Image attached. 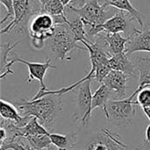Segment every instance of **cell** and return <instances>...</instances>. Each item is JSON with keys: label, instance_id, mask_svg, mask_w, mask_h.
Listing matches in <instances>:
<instances>
[{"label": "cell", "instance_id": "obj_1", "mask_svg": "<svg viewBox=\"0 0 150 150\" xmlns=\"http://www.w3.org/2000/svg\"><path fill=\"white\" fill-rule=\"evenodd\" d=\"M22 116L35 117L39 122L47 129H51L59 114L62 107V95L49 94L38 99H21L13 104Z\"/></svg>", "mask_w": 150, "mask_h": 150}, {"label": "cell", "instance_id": "obj_2", "mask_svg": "<svg viewBox=\"0 0 150 150\" xmlns=\"http://www.w3.org/2000/svg\"><path fill=\"white\" fill-rule=\"evenodd\" d=\"M137 94L138 92L135 91L127 98L110 100L107 104L106 119L112 124L120 127H127L132 125L136 113L135 105H138L137 101H134L133 99Z\"/></svg>", "mask_w": 150, "mask_h": 150}, {"label": "cell", "instance_id": "obj_3", "mask_svg": "<svg viewBox=\"0 0 150 150\" xmlns=\"http://www.w3.org/2000/svg\"><path fill=\"white\" fill-rule=\"evenodd\" d=\"M68 24L55 25L52 36L49 38V47L57 59L64 61L67 54L75 48L84 49L77 44Z\"/></svg>", "mask_w": 150, "mask_h": 150}, {"label": "cell", "instance_id": "obj_4", "mask_svg": "<svg viewBox=\"0 0 150 150\" xmlns=\"http://www.w3.org/2000/svg\"><path fill=\"white\" fill-rule=\"evenodd\" d=\"M66 7L82 18L87 33L109 18L108 12L106 11L108 5L106 3L100 4L99 0H90L81 8H76L70 4Z\"/></svg>", "mask_w": 150, "mask_h": 150}, {"label": "cell", "instance_id": "obj_5", "mask_svg": "<svg viewBox=\"0 0 150 150\" xmlns=\"http://www.w3.org/2000/svg\"><path fill=\"white\" fill-rule=\"evenodd\" d=\"M54 21L53 17L44 11L35 13L29 25V35L35 48L40 49L44 46V41L52 36Z\"/></svg>", "mask_w": 150, "mask_h": 150}, {"label": "cell", "instance_id": "obj_6", "mask_svg": "<svg viewBox=\"0 0 150 150\" xmlns=\"http://www.w3.org/2000/svg\"><path fill=\"white\" fill-rule=\"evenodd\" d=\"M128 147L120 136L108 128H102L99 134L87 144V150H127Z\"/></svg>", "mask_w": 150, "mask_h": 150}, {"label": "cell", "instance_id": "obj_7", "mask_svg": "<svg viewBox=\"0 0 150 150\" xmlns=\"http://www.w3.org/2000/svg\"><path fill=\"white\" fill-rule=\"evenodd\" d=\"M91 79H88L76 87V102L81 112V122L83 126H88L91 116L92 94L91 90Z\"/></svg>", "mask_w": 150, "mask_h": 150}, {"label": "cell", "instance_id": "obj_8", "mask_svg": "<svg viewBox=\"0 0 150 150\" xmlns=\"http://www.w3.org/2000/svg\"><path fill=\"white\" fill-rule=\"evenodd\" d=\"M11 62L13 63L20 62V63H23L27 66L28 71H29V76H28V79L26 80V83H30L33 82V80L36 79L40 82V84L39 91H44L47 90L46 84L44 83L45 76L47 74V71L49 69L56 68L55 66H54L51 63L50 59H47L45 62H26L19 57H16V58L12 59Z\"/></svg>", "mask_w": 150, "mask_h": 150}, {"label": "cell", "instance_id": "obj_9", "mask_svg": "<svg viewBox=\"0 0 150 150\" xmlns=\"http://www.w3.org/2000/svg\"><path fill=\"white\" fill-rule=\"evenodd\" d=\"M125 52L128 54L136 52H150V29L134 28L133 34L128 37Z\"/></svg>", "mask_w": 150, "mask_h": 150}, {"label": "cell", "instance_id": "obj_10", "mask_svg": "<svg viewBox=\"0 0 150 150\" xmlns=\"http://www.w3.org/2000/svg\"><path fill=\"white\" fill-rule=\"evenodd\" d=\"M127 28V20L123 12H118L113 16L110 17L105 22L98 25L93 30L90 31L87 35L95 36L98 35L103 32L108 33H120L121 32H126Z\"/></svg>", "mask_w": 150, "mask_h": 150}, {"label": "cell", "instance_id": "obj_11", "mask_svg": "<svg viewBox=\"0 0 150 150\" xmlns=\"http://www.w3.org/2000/svg\"><path fill=\"white\" fill-rule=\"evenodd\" d=\"M128 76L119 70H112L104 79L103 83L112 91H113L119 99L127 98V82Z\"/></svg>", "mask_w": 150, "mask_h": 150}, {"label": "cell", "instance_id": "obj_12", "mask_svg": "<svg viewBox=\"0 0 150 150\" xmlns=\"http://www.w3.org/2000/svg\"><path fill=\"white\" fill-rule=\"evenodd\" d=\"M0 114L2 119L11 121L15 126L18 127H25L33 118L22 116L18 108L14 105L3 99L0 100Z\"/></svg>", "mask_w": 150, "mask_h": 150}, {"label": "cell", "instance_id": "obj_13", "mask_svg": "<svg viewBox=\"0 0 150 150\" xmlns=\"http://www.w3.org/2000/svg\"><path fill=\"white\" fill-rule=\"evenodd\" d=\"M14 17L12 21L4 28H2L1 33H6L10 32L16 25L21 24L29 14H32V7L30 5V0H13Z\"/></svg>", "mask_w": 150, "mask_h": 150}, {"label": "cell", "instance_id": "obj_14", "mask_svg": "<svg viewBox=\"0 0 150 150\" xmlns=\"http://www.w3.org/2000/svg\"><path fill=\"white\" fill-rule=\"evenodd\" d=\"M109 65L112 70H119L124 72L128 76L135 75V64L128 57L126 52L111 55L109 59Z\"/></svg>", "mask_w": 150, "mask_h": 150}, {"label": "cell", "instance_id": "obj_15", "mask_svg": "<svg viewBox=\"0 0 150 150\" xmlns=\"http://www.w3.org/2000/svg\"><path fill=\"white\" fill-rule=\"evenodd\" d=\"M101 39H103L106 45L108 46V54L110 55L117 54L125 52L126 45L128 41V37L125 38L120 33H108L105 35L98 34Z\"/></svg>", "mask_w": 150, "mask_h": 150}, {"label": "cell", "instance_id": "obj_16", "mask_svg": "<svg viewBox=\"0 0 150 150\" xmlns=\"http://www.w3.org/2000/svg\"><path fill=\"white\" fill-rule=\"evenodd\" d=\"M112 92V91L105 84L101 83L100 87L95 91V93L92 96V104H91L92 111L98 107H101L106 115V113H107V104L110 101Z\"/></svg>", "mask_w": 150, "mask_h": 150}, {"label": "cell", "instance_id": "obj_17", "mask_svg": "<svg viewBox=\"0 0 150 150\" xmlns=\"http://www.w3.org/2000/svg\"><path fill=\"white\" fill-rule=\"evenodd\" d=\"M106 4L110 7H113V8H116V9H119V10H121L123 11H127L128 12L131 17L135 19L141 28L144 27V25H143V22H142V17H141V12L135 9L131 2L129 0H114V1H105Z\"/></svg>", "mask_w": 150, "mask_h": 150}, {"label": "cell", "instance_id": "obj_18", "mask_svg": "<svg viewBox=\"0 0 150 150\" xmlns=\"http://www.w3.org/2000/svg\"><path fill=\"white\" fill-rule=\"evenodd\" d=\"M140 77H139V86L136 90L137 92L144 88L150 87V58L142 59L137 63Z\"/></svg>", "mask_w": 150, "mask_h": 150}, {"label": "cell", "instance_id": "obj_19", "mask_svg": "<svg viewBox=\"0 0 150 150\" xmlns=\"http://www.w3.org/2000/svg\"><path fill=\"white\" fill-rule=\"evenodd\" d=\"M68 25L70 27L76 40L78 42H81L83 40L90 42V40L87 39V36H86L87 32L85 29L84 23L79 16H76V18H75L72 20H69Z\"/></svg>", "mask_w": 150, "mask_h": 150}, {"label": "cell", "instance_id": "obj_20", "mask_svg": "<svg viewBox=\"0 0 150 150\" xmlns=\"http://www.w3.org/2000/svg\"><path fill=\"white\" fill-rule=\"evenodd\" d=\"M33 150H42L49 149L53 146L49 135H34L25 138Z\"/></svg>", "mask_w": 150, "mask_h": 150}, {"label": "cell", "instance_id": "obj_21", "mask_svg": "<svg viewBox=\"0 0 150 150\" xmlns=\"http://www.w3.org/2000/svg\"><path fill=\"white\" fill-rule=\"evenodd\" d=\"M66 6L62 0H49L45 5L41 6V11L50 14L52 17L65 15Z\"/></svg>", "mask_w": 150, "mask_h": 150}, {"label": "cell", "instance_id": "obj_22", "mask_svg": "<svg viewBox=\"0 0 150 150\" xmlns=\"http://www.w3.org/2000/svg\"><path fill=\"white\" fill-rule=\"evenodd\" d=\"M49 138L52 142V144L62 149L71 150V149L75 146L74 143H72L71 139L72 135H62L58 134H50Z\"/></svg>", "mask_w": 150, "mask_h": 150}, {"label": "cell", "instance_id": "obj_23", "mask_svg": "<svg viewBox=\"0 0 150 150\" xmlns=\"http://www.w3.org/2000/svg\"><path fill=\"white\" fill-rule=\"evenodd\" d=\"M112 70V69L109 65V61L106 62H104V63L98 65V68L96 69V71H95V74H94V79H96L98 82L102 83L104 79L108 76V74Z\"/></svg>", "mask_w": 150, "mask_h": 150}, {"label": "cell", "instance_id": "obj_24", "mask_svg": "<svg viewBox=\"0 0 150 150\" xmlns=\"http://www.w3.org/2000/svg\"><path fill=\"white\" fill-rule=\"evenodd\" d=\"M137 103L142 108L150 106V87L144 88L138 92Z\"/></svg>", "mask_w": 150, "mask_h": 150}, {"label": "cell", "instance_id": "obj_25", "mask_svg": "<svg viewBox=\"0 0 150 150\" xmlns=\"http://www.w3.org/2000/svg\"><path fill=\"white\" fill-rule=\"evenodd\" d=\"M33 150L32 148L28 145L20 144L19 142H5L1 144L0 150Z\"/></svg>", "mask_w": 150, "mask_h": 150}, {"label": "cell", "instance_id": "obj_26", "mask_svg": "<svg viewBox=\"0 0 150 150\" xmlns=\"http://www.w3.org/2000/svg\"><path fill=\"white\" fill-rule=\"evenodd\" d=\"M1 3L5 6L6 8V15L1 21V25L4 24L6 20H8L10 18L14 17V8H13V0H0Z\"/></svg>", "mask_w": 150, "mask_h": 150}, {"label": "cell", "instance_id": "obj_27", "mask_svg": "<svg viewBox=\"0 0 150 150\" xmlns=\"http://www.w3.org/2000/svg\"><path fill=\"white\" fill-rule=\"evenodd\" d=\"M88 1H90V0H71V2H70L69 4L72 5V6H74V7H76V8H81Z\"/></svg>", "mask_w": 150, "mask_h": 150}, {"label": "cell", "instance_id": "obj_28", "mask_svg": "<svg viewBox=\"0 0 150 150\" xmlns=\"http://www.w3.org/2000/svg\"><path fill=\"white\" fill-rule=\"evenodd\" d=\"M0 134H1L0 135V144H3L6 141V139H7V132H6V130L4 127H1Z\"/></svg>", "mask_w": 150, "mask_h": 150}, {"label": "cell", "instance_id": "obj_29", "mask_svg": "<svg viewBox=\"0 0 150 150\" xmlns=\"http://www.w3.org/2000/svg\"><path fill=\"white\" fill-rule=\"evenodd\" d=\"M144 145H150V125L146 131V139L144 141Z\"/></svg>", "mask_w": 150, "mask_h": 150}, {"label": "cell", "instance_id": "obj_30", "mask_svg": "<svg viewBox=\"0 0 150 150\" xmlns=\"http://www.w3.org/2000/svg\"><path fill=\"white\" fill-rule=\"evenodd\" d=\"M142 109H143L144 113L146 114V116L148 117V119L150 120V106H149V107H143Z\"/></svg>", "mask_w": 150, "mask_h": 150}, {"label": "cell", "instance_id": "obj_31", "mask_svg": "<svg viewBox=\"0 0 150 150\" xmlns=\"http://www.w3.org/2000/svg\"><path fill=\"white\" fill-rule=\"evenodd\" d=\"M62 4H63L65 6H67V5H69V4H70L71 0H62Z\"/></svg>", "mask_w": 150, "mask_h": 150}, {"label": "cell", "instance_id": "obj_32", "mask_svg": "<svg viewBox=\"0 0 150 150\" xmlns=\"http://www.w3.org/2000/svg\"><path fill=\"white\" fill-rule=\"evenodd\" d=\"M48 1H49V0H39V2L40 3V5H41V6L45 5Z\"/></svg>", "mask_w": 150, "mask_h": 150}, {"label": "cell", "instance_id": "obj_33", "mask_svg": "<svg viewBox=\"0 0 150 150\" xmlns=\"http://www.w3.org/2000/svg\"><path fill=\"white\" fill-rule=\"evenodd\" d=\"M106 1H114V0H106Z\"/></svg>", "mask_w": 150, "mask_h": 150}, {"label": "cell", "instance_id": "obj_34", "mask_svg": "<svg viewBox=\"0 0 150 150\" xmlns=\"http://www.w3.org/2000/svg\"><path fill=\"white\" fill-rule=\"evenodd\" d=\"M47 150H48V149H47Z\"/></svg>", "mask_w": 150, "mask_h": 150}]
</instances>
